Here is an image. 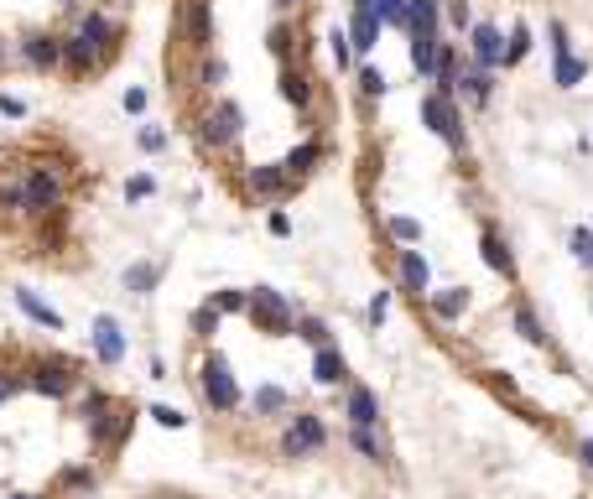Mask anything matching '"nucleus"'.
<instances>
[{"instance_id": "obj_1", "label": "nucleus", "mask_w": 593, "mask_h": 499, "mask_svg": "<svg viewBox=\"0 0 593 499\" xmlns=\"http://www.w3.org/2000/svg\"><path fill=\"white\" fill-rule=\"evenodd\" d=\"M438 21H443V0H417V5H411V68H417L422 79L438 73V52H443Z\"/></svg>"}, {"instance_id": "obj_2", "label": "nucleus", "mask_w": 593, "mask_h": 499, "mask_svg": "<svg viewBox=\"0 0 593 499\" xmlns=\"http://www.w3.org/2000/svg\"><path fill=\"white\" fill-rule=\"evenodd\" d=\"M250 323L260 333H271V338H287V333L296 328V312H292V302H287V297H281V291L276 287H255L250 291Z\"/></svg>"}, {"instance_id": "obj_3", "label": "nucleus", "mask_w": 593, "mask_h": 499, "mask_svg": "<svg viewBox=\"0 0 593 499\" xmlns=\"http://www.w3.org/2000/svg\"><path fill=\"white\" fill-rule=\"evenodd\" d=\"M198 385H203V400H209L213 411H240V385H234L230 359H224L219 349L203 359V370H198Z\"/></svg>"}, {"instance_id": "obj_4", "label": "nucleus", "mask_w": 593, "mask_h": 499, "mask_svg": "<svg viewBox=\"0 0 593 499\" xmlns=\"http://www.w3.org/2000/svg\"><path fill=\"white\" fill-rule=\"evenodd\" d=\"M323 442H328V427H323V416L296 411V416H292V427H287V437H281V453H287V457H313V453H323Z\"/></svg>"}, {"instance_id": "obj_5", "label": "nucleus", "mask_w": 593, "mask_h": 499, "mask_svg": "<svg viewBox=\"0 0 593 499\" xmlns=\"http://www.w3.org/2000/svg\"><path fill=\"white\" fill-rule=\"evenodd\" d=\"M422 120H427V130H438L453 151H464V120H458V109H453L447 94H438V89L427 94L422 99Z\"/></svg>"}, {"instance_id": "obj_6", "label": "nucleus", "mask_w": 593, "mask_h": 499, "mask_svg": "<svg viewBox=\"0 0 593 499\" xmlns=\"http://www.w3.org/2000/svg\"><path fill=\"white\" fill-rule=\"evenodd\" d=\"M240 130H245V115H240V104H234V99H219V104H213V115L203 120V141H209L213 151H224V146L240 141Z\"/></svg>"}, {"instance_id": "obj_7", "label": "nucleus", "mask_w": 593, "mask_h": 499, "mask_svg": "<svg viewBox=\"0 0 593 499\" xmlns=\"http://www.w3.org/2000/svg\"><path fill=\"white\" fill-rule=\"evenodd\" d=\"M177 26L188 32V47H209L213 42V11H209V0H177Z\"/></svg>"}, {"instance_id": "obj_8", "label": "nucleus", "mask_w": 593, "mask_h": 499, "mask_svg": "<svg viewBox=\"0 0 593 499\" xmlns=\"http://www.w3.org/2000/svg\"><path fill=\"white\" fill-rule=\"evenodd\" d=\"M89 338H94L99 364H120V359H126V333H120V323H115L109 312H99V317H94V333H89Z\"/></svg>"}, {"instance_id": "obj_9", "label": "nucleus", "mask_w": 593, "mask_h": 499, "mask_svg": "<svg viewBox=\"0 0 593 499\" xmlns=\"http://www.w3.org/2000/svg\"><path fill=\"white\" fill-rule=\"evenodd\" d=\"M468 47H474V62L479 68H505V42H500V26H489V21H479L474 32H468Z\"/></svg>"}, {"instance_id": "obj_10", "label": "nucleus", "mask_w": 593, "mask_h": 499, "mask_svg": "<svg viewBox=\"0 0 593 499\" xmlns=\"http://www.w3.org/2000/svg\"><path fill=\"white\" fill-rule=\"evenodd\" d=\"M344 416H349V427H381V400L370 385H349V400H344Z\"/></svg>"}, {"instance_id": "obj_11", "label": "nucleus", "mask_w": 593, "mask_h": 499, "mask_svg": "<svg viewBox=\"0 0 593 499\" xmlns=\"http://www.w3.org/2000/svg\"><path fill=\"white\" fill-rule=\"evenodd\" d=\"M22 193H26V208H58V198H63V183H58L52 172H32Z\"/></svg>"}, {"instance_id": "obj_12", "label": "nucleus", "mask_w": 593, "mask_h": 499, "mask_svg": "<svg viewBox=\"0 0 593 499\" xmlns=\"http://www.w3.org/2000/svg\"><path fill=\"white\" fill-rule=\"evenodd\" d=\"M22 58L32 62V68H58V62H63V42H58V37H42V32H37V37H26V42H22Z\"/></svg>"}, {"instance_id": "obj_13", "label": "nucleus", "mask_w": 593, "mask_h": 499, "mask_svg": "<svg viewBox=\"0 0 593 499\" xmlns=\"http://www.w3.org/2000/svg\"><path fill=\"white\" fill-rule=\"evenodd\" d=\"M313 380H318V385H344V380H349V364H344V353L334 349V344L313 353Z\"/></svg>"}, {"instance_id": "obj_14", "label": "nucleus", "mask_w": 593, "mask_h": 499, "mask_svg": "<svg viewBox=\"0 0 593 499\" xmlns=\"http://www.w3.org/2000/svg\"><path fill=\"white\" fill-rule=\"evenodd\" d=\"M427 255L422 250H401V287L411 291V297H427Z\"/></svg>"}, {"instance_id": "obj_15", "label": "nucleus", "mask_w": 593, "mask_h": 499, "mask_svg": "<svg viewBox=\"0 0 593 499\" xmlns=\"http://www.w3.org/2000/svg\"><path fill=\"white\" fill-rule=\"evenodd\" d=\"M16 302H22V312L32 317V323H42V328H52V333L63 328V312H52V307L42 302V297L32 291V287H16Z\"/></svg>"}, {"instance_id": "obj_16", "label": "nucleus", "mask_w": 593, "mask_h": 499, "mask_svg": "<svg viewBox=\"0 0 593 499\" xmlns=\"http://www.w3.org/2000/svg\"><path fill=\"white\" fill-rule=\"evenodd\" d=\"M32 385L42 395H68L73 391V374H68V364H37V370H32Z\"/></svg>"}, {"instance_id": "obj_17", "label": "nucleus", "mask_w": 593, "mask_h": 499, "mask_svg": "<svg viewBox=\"0 0 593 499\" xmlns=\"http://www.w3.org/2000/svg\"><path fill=\"white\" fill-rule=\"evenodd\" d=\"M427 307L438 312L443 323H453V317H464V307H468V291H464V287H447V291H427Z\"/></svg>"}, {"instance_id": "obj_18", "label": "nucleus", "mask_w": 593, "mask_h": 499, "mask_svg": "<svg viewBox=\"0 0 593 499\" xmlns=\"http://www.w3.org/2000/svg\"><path fill=\"white\" fill-rule=\"evenodd\" d=\"M485 266H489V270H500L505 281H515V255H510V245L500 240V234H494V229L485 234Z\"/></svg>"}, {"instance_id": "obj_19", "label": "nucleus", "mask_w": 593, "mask_h": 499, "mask_svg": "<svg viewBox=\"0 0 593 499\" xmlns=\"http://www.w3.org/2000/svg\"><path fill=\"white\" fill-rule=\"evenodd\" d=\"M156 281H162V266H156V260H136V266H126V291H136V297H151Z\"/></svg>"}, {"instance_id": "obj_20", "label": "nucleus", "mask_w": 593, "mask_h": 499, "mask_svg": "<svg viewBox=\"0 0 593 499\" xmlns=\"http://www.w3.org/2000/svg\"><path fill=\"white\" fill-rule=\"evenodd\" d=\"M250 187H255V193H266V198H276V193H287V187H292V177H287V166H255Z\"/></svg>"}, {"instance_id": "obj_21", "label": "nucleus", "mask_w": 593, "mask_h": 499, "mask_svg": "<svg viewBox=\"0 0 593 499\" xmlns=\"http://www.w3.org/2000/svg\"><path fill=\"white\" fill-rule=\"evenodd\" d=\"M583 79H588V62L583 58H557V68H551V83H557V89H578Z\"/></svg>"}, {"instance_id": "obj_22", "label": "nucleus", "mask_w": 593, "mask_h": 499, "mask_svg": "<svg viewBox=\"0 0 593 499\" xmlns=\"http://www.w3.org/2000/svg\"><path fill=\"white\" fill-rule=\"evenodd\" d=\"M250 406H255V416H281L292 400H287V391H281V385H260Z\"/></svg>"}, {"instance_id": "obj_23", "label": "nucleus", "mask_w": 593, "mask_h": 499, "mask_svg": "<svg viewBox=\"0 0 593 499\" xmlns=\"http://www.w3.org/2000/svg\"><path fill=\"white\" fill-rule=\"evenodd\" d=\"M318 156H323V146H318V141H307V146H296V151H292V156H287L281 166H287V177L296 183L302 172H313V162H318Z\"/></svg>"}, {"instance_id": "obj_24", "label": "nucleus", "mask_w": 593, "mask_h": 499, "mask_svg": "<svg viewBox=\"0 0 593 499\" xmlns=\"http://www.w3.org/2000/svg\"><path fill=\"white\" fill-rule=\"evenodd\" d=\"M432 79H438V94H447V99H453V89H458V58H453V47H443V52H438V73H432Z\"/></svg>"}, {"instance_id": "obj_25", "label": "nucleus", "mask_w": 593, "mask_h": 499, "mask_svg": "<svg viewBox=\"0 0 593 499\" xmlns=\"http://www.w3.org/2000/svg\"><path fill=\"white\" fill-rule=\"evenodd\" d=\"M94 52H99V47H94V42H89L84 32L63 42V62H68V68H89V62H94Z\"/></svg>"}, {"instance_id": "obj_26", "label": "nucleus", "mask_w": 593, "mask_h": 499, "mask_svg": "<svg viewBox=\"0 0 593 499\" xmlns=\"http://www.w3.org/2000/svg\"><path fill=\"white\" fill-rule=\"evenodd\" d=\"M510 317H515V333H521L526 344H547V333H541V323H536V312H531L526 302H515V312H510Z\"/></svg>"}, {"instance_id": "obj_27", "label": "nucleus", "mask_w": 593, "mask_h": 499, "mask_svg": "<svg viewBox=\"0 0 593 499\" xmlns=\"http://www.w3.org/2000/svg\"><path fill=\"white\" fill-rule=\"evenodd\" d=\"M568 245H572V260H578V266H593V229H588V224L572 229Z\"/></svg>"}, {"instance_id": "obj_28", "label": "nucleus", "mask_w": 593, "mask_h": 499, "mask_svg": "<svg viewBox=\"0 0 593 499\" xmlns=\"http://www.w3.org/2000/svg\"><path fill=\"white\" fill-rule=\"evenodd\" d=\"M531 52V32H526V21H515V32H510V47H505V68H515V62Z\"/></svg>"}, {"instance_id": "obj_29", "label": "nucleus", "mask_w": 593, "mask_h": 499, "mask_svg": "<svg viewBox=\"0 0 593 499\" xmlns=\"http://www.w3.org/2000/svg\"><path fill=\"white\" fill-rule=\"evenodd\" d=\"M349 442H354V453L370 457V463H381V442L370 437V427H349Z\"/></svg>"}, {"instance_id": "obj_30", "label": "nucleus", "mask_w": 593, "mask_h": 499, "mask_svg": "<svg viewBox=\"0 0 593 499\" xmlns=\"http://www.w3.org/2000/svg\"><path fill=\"white\" fill-rule=\"evenodd\" d=\"M385 229H391L401 245H417V240H422V224H417V219H406V213H396V219H391Z\"/></svg>"}, {"instance_id": "obj_31", "label": "nucleus", "mask_w": 593, "mask_h": 499, "mask_svg": "<svg viewBox=\"0 0 593 499\" xmlns=\"http://www.w3.org/2000/svg\"><path fill=\"white\" fill-rule=\"evenodd\" d=\"M328 52H334L339 68H349V62H354V37H349V32H334V37H328Z\"/></svg>"}, {"instance_id": "obj_32", "label": "nucleus", "mask_w": 593, "mask_h": 499, "mask_svg": "<svg viewBox=\"0 0 593 499\" xmlns=\"http://www.w3.org/2000/svg\"><path fill=\"white\" fill-rule=\"evenodd\" d=\"M296 333H302L307 344H318V349H328V328H323L318 317H296Z\"/></svg>"}, {"instance_id": "obj_33", "label": "nucleus", "mask_w": 593, "mask_h": 499, "mask_svg": "<svg viewBox=\"0 0 593 499\" xmlns=\"http://www.w3.org/2000/svg\"><path fill=\"white\" fill-rule=\"evenodd\" d=\"M151 421H156V427H167V432H177V427H188V416L177 411V406H151Z\"/></svg>"}, {"instance_id": "obj_34", "label": "nucleus", "mask_w": 593, "mask_h": 499, "mask_svg": "<svg viewBox=\"0 0 593 499\" xmlns=\"http://www.w3.org/2000/svg\"><path fill=\"white\" fill-rule=\"evenodd\" d=\"M281 94L292 104H307V79H302V73H281Z\"/></svg>"}, {"instance_id": "obj_35", "label": "nucleus", "mask_w": 593, "mask_h": 499, "mask_svg": "<svg viewBox=\"0 0 593 499\" xmlns=\"http://www.w3.org/2000/svg\"><path fill=\"white\" fill-rule=\"evenodd\" d=\"M464 89H468V99H474V104H485V99H489V89H494V83H489V73H485V68H479V73H468V79H464Z\"/></svg>"}, {"instance_id": "obj_36", "label": "nucleus", "mask_w": 593, "mask_h": 499, "mask_svg": "<svg viewBox=\"0 0 593 499\" xmlns=\"http://www.w3.org/2000/svg\"><path fill=\"white\" fill-rule=\"evenodd\" d=\"M193 328L203 333V338H209L213 328H219V307H213V302H203V307L193 312Z\"/></svg>"}, {"instance_id": "obj_37", "label": "nucleus", "mask_w": 593, "mask_h": 499, "mask_svg": "<svg viewBox=\"0 0 593 499\" xmlns=\"http://www.w3.org/2000/svg\"><path fill=\"white\" fill-rule=\"evenodd\" d=\"M547 32H551V58H572V42H568V26H562V21H551Z\"/></svg>"}, {"instance_id": "obj_38", "label": "nucleus", "mask_w": 593, "mask_h": 499, "mask_svg": "<svg viewBox=\"0 0 593 499\" xmlns=\"http://www.w3.org/2000/svg\"><path fill=\"white\" fill-rule=\"evenodd\" d=\"M209 302L219 312H240V307H250V291H245V297H240V291H219V297H209Z\"/></svg>"}, {"instance_id": "obj_39", "label": "nucleus", "mask_w": 593, "mask_h": 499, "mask_svg": "<svg viewBox=\"0 0 593 499\" xmlns=\"http://www.w3.org/2000/svg\"><path fill=\"white\" fill-rule=\"evenodd\" d=\"M360 89L370 94V99H375V94H385V73H381V68H360Z\"/></svg>"}, {"instance_id": "obj_40", "label": "nucleus", "mask_w": 593, "mask_h": 499, "mask_svg": "<svg viewBox=\"0 0 593 499\" xmlns=\"http://www.w3.org/2000/svg\"><path fill=\"white\" fill-rule=\"evenodd\" d=\"M385 312H391V291H375V297H370V328H381Z\"/></svg>"}, {"instance_id": "obj_41", "label": "nucleus", "mask_w": 593, "mask_h": 499, "mask_svg": "<svg viewBox=\"0 0 593 499\" xmlns=\"http://www.w3.org/2000/svg\"><path fill=\"white\" fill-rule=\"evenodd\" d=\"M447 21L464 32V26H468V0H447Z\"/></svg>"}, {"instance_id": "obj_42", "label": "nucleus", "mask_w": 593, "mask_h": 499, "mask_svg": "<svg viewBox=\"0 0 593 499\" xmlns=\"http://www.w3.org/2000/svg\"><path fill=\"white\" fill-rule=\"evenodd\" d=\"M63 484H68V489H89V484H94V474H89V468H68Z\"/></svg>"}, {"instance_id": "obj_43", "label": "nucleus", "mask_w": 593, "mask_h": 499, "mask_svg": "<svg viewBox=\"0 0 593 499\" xmlns=\"http://www.w3.org/2000/svg\"><path fill=\"white\" fill-rule=\"evenodd\" d=\"M266 224H271V234H276V240H287V234H292V219H287L281 208H276V213H271V219H266Z\"/></svg>"}, {"instance_id": "obj_44", "label": "nucleus", "mask_w": 593, "mask_h": 499, "mask_svg": "<svg viewBox=\"0 0 593 499\" xmlns=\"http://www.w3.org/2000/svg\"><path fill=\"white\" fill-rule=\"evenodd\" d=\"M224 79H230V68H224V62H203V83H209V89H213V83H224Z\"/></svg>"}, {"instance_id": "obj_45", "label": "nucleus", "mask_w": 593, "mask_h": 499, "mask_svg": "<svg viewBox=\"0 0 593 499\" xmlns=\"http://www.w3.org/2000/svg\"><path fill=\"white\" fill-rule=\"evenodd\" d=\"M146 109V89H126V115H141Z\"/></svg>"}, {"instance_id": "obj_46", "label": "nucleus", "mask_w": 593, "mask_h": 499, "mask_svg": "<svg viewBox=\"0 0 593 499\" xmlns=\"http://www.w3.org/2000/svg\"><path fill=\"white\" fill-rule=\"evenodd\" d=\"M151 193H156V183H151V177H136V183L126 187V198H151Z\"/></svg>"}, {"instance_id": "obj_47", "label": "nucleus", "mask_w": 593, "mask_h": 499, "mask_svg": "<svg viewBox=\"0 0 593 499\" xmlns=\"http://www.w3.org/2000/svg\"><path fill=\"white\" fill-rule=\"evenodd\" d=\"M0 115H11V120H22V115H26V104H22V99H11V94H0Z\"/></svg>"}, {"instance_id": "obj_48", "label": "nucleus", "mask_w": 593, "mask_h": 499, "mask_svg": "<svg viewBox=\"0 0 593 499\" xmlns=\"http://www.w3.org/2000/svg\"><path fill=\"white\" fill-rule=\"evenodd\" d=\"M141 146H146V151H162V146H167V130H141Z\"/></svg>"}, {"instance_id": "obj_49", "label": "nucleus", "mask_w": 593, "mask_h": 499, "mask_svg": "<svg viewBox=\"0 0 593 499\" xmlns=\"http://www.w3.org/2000/svg\"><path fill=\"white\" fill-rule=\"evenodd\" d=\"M578 453H583V463L593 468V437H583V447H578Z\"/></svg>"}, {"instance_id": "obj_50", "label": "nucleus", "mask_w": 593, "mask_h": 499, "mask_svg": "<svg viewBox=\"0 0 593 499\" xmlns=\"http://www.w3.org/2000/svg\"><path fill=\"white\" fill-rule=\"evenodd\" d=\"M276 5H296V0H276Z\"/></svg>"}, {"instance_id": "obj_51", "label": "nucleus", "mask_w": 593, "mask_h": 499, "mask_svg": "<svg viewBox=\"0 0 593 499\" xmlns=\"http://www.w3.org/2000/svg\"><path fill=\"white\" fill-rule=\"evenodd\" d=\"M5 391H11V385H0V400H5Z\"/></svg>"}, {"instance_id": "obj_52", "label": "nucleus", "mask_w": 593, "mask_h": 499, "mask_svg": "<svg viewBox=\"0 0 593 499\" xmlns=\"http://www.w3.org/2000/svg\"><path fill=\"white\" fill-rule=\"evenodd\" d=\"M11 499H32V494H11Z\"/></svg>"}, {"instance_id": "obj_53", "label": "nucleus", "mask_w": 593, "mask_h": 499, "mask_svg": "<svg viewBox=\"0 0 593 499\" xmlns=\"http://www.w3.org/2000/svg\"><path fill=\"white\" fill-rule=\"evenodd\" d=\"M0 62H5V47H0Z\"/></svg>"}]
</instances>
